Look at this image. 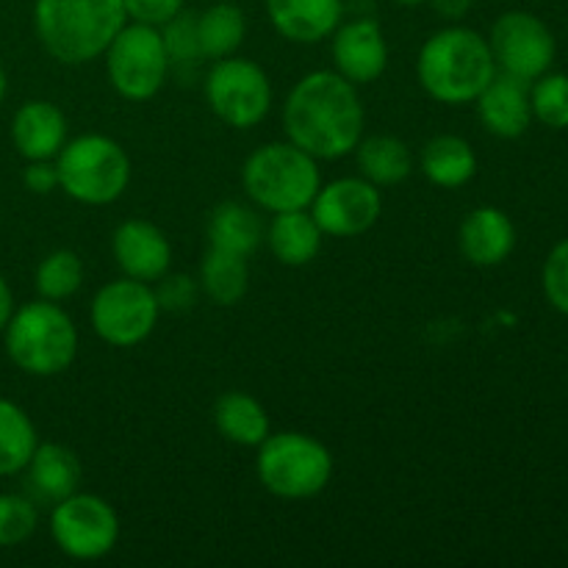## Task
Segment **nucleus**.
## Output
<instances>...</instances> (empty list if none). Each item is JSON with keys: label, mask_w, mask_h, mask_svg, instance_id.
I'll return each instance as SVG.
<instances>
[{"label": "nucleus", "mask_w": 568, "mask_h": 568, "mask_svg": "<svg viewBox=\"0 0 568 568\" xmlns=\"http://www.w3.org/2000/svg\"><path fill=\"white\" fill-rule=\"evenodd\" d=\"M364 122L358 87L336 70L303 75L283 103L286 139L316 161H336L353 153L364 136Z\"/></svg>", "instance_id": "f257e3e1"}, {"label": "nucleus", "mask_w": 568, "mask_h": 568, "mask_svg": "<svg viewBox=\"0 0 568 568\" xmlns=\"http://www.w3.org/2000/svg\"><path fill=\"white\" fill-rule=\"evenodd\" d=\"M497 72L488 37L460 22L430 33L416 59L422 89L444 105L475 103Z\"/></svg>", "instance_id": "f03ea898"}, {"label": "nucleus", "mask_w": 568, "mask_h": 568, "mask_svg": "<svg viewBox=\"0 0 568 568\" xmlns=\"http://www.w3.org/2000/svg\"><path fill=\"white\" fill-rule=\"evenodd\" d=\"M128 22L122 0H33V31L50 59L81 67L100 59Z\"/></svg>", "instance_id": "7ed1b4c3"}, {"label": "nucleus", "mask_w": 568, "mask_h": 568, "mask_svg": "<svg viewBox=\"0 0 568 568\" xmlns=\"http://www.w3.org/2000/svg\"><path fill=\"white\" fill-rule=\"evenodd\" d=\"M78 327L53 300H31L11 314L3 347L11 364L31 377H55L78 358Z\"/></svg>", "instance_id": "20e7f679"}, {"label": "nucleus", "mask_w": 568, "mask_h": 568, "mask_svg": "<svg viewBox=\"0 0 568 568\" xmlns=\"http://www.w3.org/2000/svg\"><path fill=\"white\" fill-rule=\"evenodd\" d=\"M242 186L247 197L270 214L308 209L322 186L320 161L288 139L261 144L244 161Z\"/></svg>", "instance_id": "39448f33"}, {"label": "nucleus", "mask_w": 568, "mask_h": 568, "mask_svg": "<svg viewBox=\"0 0 568 568\" xmlns=\"http://www.w3.org/2000/svg\"><path fill=\"white\" fill-rule=\"evenodd\" d=\"M255 449V475L261 486L286 503L320 497L333 477L331 449L308 433H270Z\"/></svg>", "instance_id": "423d86ee"}, {"label": "nucleus", "mask_w": 568, "mask_h": 568, "mask_svg": "<svg viewBox=\"0 0 568 568\" xmlns=\"http://www.w3.org/2000/svg\"><path fill=\"white\" fill-rule=\"evenodd\" d=\"M59 189L81 205H111L131 186V159L116 139L83 133L55 155Z\"/></svg>", "instance_id": "0eeeda50"}, {"label": "nucleus", "mask_w": 568, "mask_h": 568, "mask_svg": "<svg viewBox=\"0 0 568 568\" xmlns=\"http://www.w3.org/2000/svg\"><path fill=\"white\" fill-rule=\"evenodd\" d=\"M105 72L120 98L144 103L164 89L172 61L161 28L131 22L120 28L105 48Z\"/></svg>", "instance_id": "6e6552de"}, {"label": "nucleus", "mask_w": 568, "mask_h": 568, "mask_svg": "<svg viewBox=\"0 0 568 568\" xmlns=\"http://www.w3.org/2000/svg\"><path fill=\"white\" fill-rule=\"evenodd\" d=\"M205 103L227 128L250 131L261 125L272 109V81L261 64L242 55L216 59L205 75Z\"/></svg>", "instance_id": "1a4fd4ad"}, {"label": "nucleus", "mask_w": 568, "mask_h": 568, "mask_svg": "<svg viewBox=\"0 0 568 568\" xmlns=\"http://www.w3.org/2000/svg\"><path fill=\"white\" fill-rule=\"evenodd\" d=\"M161 316L155 288L133 277H116L98 288L89 305V322L109 347H136L155 331Z\"/></svg>", "instance_id": "9d476101"}, {"label": "nucleus", "mask_w": 568, "mask_h": 568, "mask_svg": "<svg viewBox=\"0 0 568 568\" xmlns=\"http://www.w3.org/2000/svg\"><path fill=\"white\" fill-rule=\"evenodd\" d=\"M50 538L70 560H100L120 541V516L98 494L75 491L50 510Z\"/></svg>", "instance_id": "9b49d317"}, {"label": "nucleus", "mask_w": 568, "mask_h": 568, "mask_svg": "<svg viewBox=\"0 0 568 568\" xmlns=\"http://www.w3.org/2000/svg\"><path fill=\"white\" fill-rule=\"evenodd\" d=\"M488 48H491L499 72L525 83H532L544 72H549L555 53H558V44H555L547 22L521 9L505 11L494 20Z\"/></svg>", "instance_id": "f8f14e48"}, {"label": "nucleus", "mask_w": 568, "mask_h": 568, "mask_svg": "<svg viewBox=\"0 0 568 568\" xmlns=\"http://www.w3.org/2000/svg\"><path fill=\"white\" fill-rule=\"evenodd\" d=\"M308 211L325 236L355 239L377 225L383 214V197L381 189L366 178H336L322 183Z\"/></svg>", "instance_id": "ddd939ff"}, {"label": "nucleus", "mask_w": 568, "mask_h": 568, "mask_svg": "<svg viewBox=\"0 0 568 568\" xmlns=\"http://www.w3.org/2000/svg\"><path fill=\"white\" fill-rule=\"evenodd\" d=\"M331 55L336 72L355 87L375 83L388 67V42L381 22L372 17H355L331 33Z\"/></svg>", "instance_id": "4468645a"}, {"label": "nucleus", "mask_w": 568, "mask_h": 568, "mask_svg": "<svg viewBox=\"0 0 568 568\" xmlns=\"http://www.w3.org/2000/svg\"><path fill=\"white\" fill-rule=\"evenodd\" d=\"M111 253L125 277L155 283L170 272L172 244L159 225L148 220H125L111 236Z\"/></svg>", "instance_id": "2eb2a0df"}, {"label": "nucleus", "mask_w": 568, "mask_h": 568, "mask_svg": "<svg viewBox=\"0 0 568 568\" xmlns=\"http://www.w3.org/2000/svg\"><path fill=\"white\" fill-rule=\"evenodd\" d=\"M458 247L469 264L483 270L505 264L516 247L514 220L497 205L471 209L458 227Z\"/></svg>", "instance_id": "dca6fc26"}, {"label": "nucleus", "mask_w": 568, "mask_h": 568, "mask_svg": "<svg viewBox=\"0 0 568 568\" xmlns=\"http://www.w3.org/2000/svg\"><path fill=\"white\" fill-rule=\"evenodd\" d=\"M266 17L283 39L320 44L342 26L344 0H264Z\"/></svg>", "instance_id": "f3484780"}, {"label": "nucleus", "mask_w": 568, "mask_h": 568, "mask_svg": "<svg viewBox=\"0 0 568 568\" xmlns=\"http://www.w3.org/2000/svg\"><path fill=\"white\" fill-rule=\"evenodd\" d=\"M483 128L499 139L525 136L532 122L530 87L514 75L497 72L475 100Z\"/></svg>", "instance_id": "a211bd4d"}, {"label": "nucleus", "mask_w": 568, "mask_h": 568, "mask_svg": "<svg viewBox=\"0 0 568 568\" xmlns=\"http://www.w3.org/2000/svg\"><path fill=\"white\" fill-rule=\"evenodd\" d=\"M11 144L26 161L55 159L67 144V116L50 100H26L11 116Z\"/></svg>", "instance_id": "6ab92c4d"}, {"label": "nucleus", "mask_w": 568, "mask_h": 568, "mask_svg": "<svg viewBox=\"0 0 568 568\" xmlns=\"http://www.w3.org/2000/svg\"><path fill=\"white\" fill-rule=\"evenodd\" d=\"M28 494L33 503L50 505L81 491L83 466L70 447L55 442H39L26 466Z\"/></svg>", "instance_id": "aec40b11"}, {"label": "nucleus", "mask_w": 568, "mask_h": 568, "mask_svg": "<svg viewBox=\"0 0 568 568\" xmlns=\"http://www.w3.org/2000/svg\"><path fill=\"white\" fill-rule=\"evenodd\" d=\"M264 242L277 264L283 266H308L320 255L325 233L316 225L308 209L281 211L272 214L270 227L264 233Z\"/></svg>", "instance_id": "412c9836"}, {"label": "nucleus", "mask_w": 568, "mask_h": 568, "mask_svg": "<svg viewBox=\"0 0 568 568\" xmlns=\"http://www.w3.org/2000/svg\"><path fill=\"white\" fill-rule=\"evenodd\" d=\"M419 170L433 186L460 189L477 175V153L464 136L438 133L422 148Z\"/></svg>", "instance_id": "4be33fe9"}, {"label": "nucleus", "mask_w": 568, "mask_h": 568, "mask_svg": "<svg viewBox=\"0 0 568 568\" xmlns=\"http://www.w3.org/2000/svg\"><path fill=\"white\" fill-rule=\"evenodd\" d=\"M205 233H209V247L227 250V253L250 258L261 247L266 231L253 205L239 203V200H225V203H220L211 211Z\"/></svg>", "instance_id": "5701e85b"}, {"label": "nucleus", "mask_w": 568, "mask_h": 568, "mask_svg": "<svg viewBox=\"0 0 568 568\" xmlns=\"http://www.w3.org/2000/svg\"><path fill=\"white\" fill-rule=\"evenodd\" d=\"M358 161L361 178L381 186H397L414 172V153L408 144L392 133H375V136H361L358 148L353 150Z\"/></svg>", "instance_id": "b1692460"}, {"label": "nucleus", "mask_w": 568, "mask_h": 568, "mask_svg": "<svg viewBox=\"0 0 568 568\" xmlns=\"http://www.w3.org/2000/svg\"><path fill=\"white\" fill-rule=\"evenodd\" d=\"M214 425L236 447H258L270 436V414L247 392H225L214 403Z\"/></svg>", "instance_id": "393cba45"}, {"label": "nucleus", "mask_w": 568, "mask_h": 568, "mask_svg": "<svg viewBox=\"0 0 568 568\" xmlns=\"http://www.w3.org/2000/svg\"><path fill=\"white\" fill-rule=\"evenodd\" d=\"M247 37V17L236 3L214 0L197 17V39L203 59H227L236 55Z\"/></svg>", "instance_id": "a878e982"}, {"label": "nucleus", "mask_w": 568, "mask_h": 568, "mask_svg": "<svg viewBox=\"0 0 568 568\" xmlns=\"http://www.w3.org/2000/svg\"><path fill=\"white\" fill-rule=\"evenodd\" d=\"M200 288L214 305L231 308L242 303L250 288V266L247 258L227 250L209 247L200 264Z\"/></svg>", "instance_id": "bb28decb"}, {"label": "nucleus", "mask_w": 568, "mask_h": 568, "mask_svg": "<svg viewBox=\"0 0 568 568\" xmlns=\"http://www.w3.org/2000/svg\"><path fill=\"white\" fill-rule=\"evenodd\" d=\"M37 447L39 433L26 408L0 397V477H14L26 471Z\"/></svg>", "instance_id": "cd10ccee"}, {"label": "nucleus", "mask_w": 568, "mask_h": 568, "mask_svg": "<svg viewBox=\"0 0 568 568\" xmlns=\"http://www.w3.org/2000/svg\"><path fill=\"white\" fill-rule=\"evenodd\" d=\"M33 286H37L39 297L53 300V303L75 297L78 288L83 286V261L67 247L53 250L39 261Z\"/></svg>", "instance_id": "c85d7f7f"}, {"label": "nucleus", "mask_w": 568, "mask_h": 568, "mask_svg": "<svg viewBox=\"0 0 568 568\" xmlns=\"http://www.w3.org/2000/svg\"><path fill=\"white\" fill-rule=\"evenodd\" d=\"M532 120L552 131L568 128V75L566 72H544L530 87Z\"/></svg>", "instance_id": "c756f323"}, {"label": "nucleus", "mask_w": 568, "mask_h": 568, "mask_svg": "<svg viewBox=\"0 0 568 568\" xmlns=\"http://www.w3.org/2000/svg\"><path fill=\"white\" fill-rule=\"evenodd\" d=\"M39 508L22 494H0V549L20 547L37 532Z\"/></svg>", "instance_id": "7c9ffc66"}, {"label": "nucleus", "mask_w": 568, "mask_h": 568, "mask_svg": "<svg viewBox=\"0 0 568 568\" xmlns=\"http://www.w3.org/2000/svg\"><path fill=\"white\" fill-rule=\"evenodd\" d=\"M161 37H164L172 64H192V61L203 59L197 39V17L189 14V11H181L166 26H161Z\"/></svg>", "instance_id": "2f4dec72"}, {"label": "nucleus", "mask_w": 568, "mask_h": 568, "mask_svg": "<svg viewBox=\"0 0 568 568\" xmlns=\"http://www.w3.org/2000/svg\"><path fill=\"white\" fill-rule=\"evenodd\" d=\"M541 286L547 303L552 305L555 311L568 316V239H564V242H558L549 250L541 270Z\"/></svg>", "instance_id": "473e14b6"}, {"label": "nucleus", "mask_w": 568, "mask_h": 568, "mask_svg": "<svg viewBox=\"0 0 568 568\" xmlns=\"http://www.w3.org/2000/svg\"><path fill=\"white\" fill-rule=\"evenodd\" d=\"M186 0H122L125 14L131 22H142V26L161 28L183 11Z\"/></svg>", "instance_id": "72a5a7b5"}, {"label": "nucleus", "mask_w": 568, "mask_h": 568, "mask_svg": "<svg viewBox=\"0 0 568 568\" xmlns=\"http://www.w3.org/2000/svg\"><path fill=\"white\" fill-rule=\"evenodd\" d=\"M155 297H159L161 311H186L197 300V283L189 275H170L166 272L155 288Z\"/></svg>", "instance_id": "f704fd0d"}, {"label": "nucleus", "mask_w": 568, "mask_h": 568, "mask_svg": "<svg viewBox=\"0 0 568 568\" xmlns=\"http://www.w3.org/2000/svg\"><path fill=\"white\" fill-rule=\"evenodd\" d=\"M22 183H26L28 192L33 194L55 192V189H59V170H55V161H28L26 172H22Z\"/></svg>", "instance_id": "c9c22d12"}, {"label": "nucleus", "mask_w": 568, "mask_h": 568, "mask_svg": "<svg viewBox=\"0 0 568 568\" xmlns=\"http://www.w3.org/2000/svg\"><path fill=\"white\" fill-rule=\"evenodd\" d=\"M427 6H433V11L444 20L460 22L471 11L475 0H427Z\"/></svg>", "instance_id": "e433bc0d"}, {"label": "nucleus", "mask_w": 568, "mask_h": 568, "mask_svg": "<svg viewBox=\"0 0 568 568\" xmlns=\"http://www.w3.org/2000/svg\"><path fill=\"white\" fill-rule=\"evenodd\" d=\"M14 294H11V286L9 281H6L3 275H0V333L6 331V325H9L11 314H14Z\"/></svg>", "instance_id": "4c0bfd02"}, {"label": "nucleus", "mask_w": 568, "mask_h": 568, "mask_svg": "<svg viewBox=\"0 0 568 568\" xmlns=\"http://www.w3.org/2000/svg\"><path fill=\"white\" fill-rule=\"evenodd\" d=\"M6 92H9V78H6V70L0 67V103H3Z\"/></svg>", "instance_id": "58836bf2"}, {"label": "nucleus", "mask_w": 568, "mask_h": 568, "mask_svg": "<svg viewBox=\"0 0 568 568\" xmlns=\"http://www.w3.org/2000/svg\"><path fill=\"white\" fill-rule=\"evenodd\" d=\"M394 3H397V6H408V9H410V6H425L427 0H394Z\"/></svg>", "instance_id": "ea45409f"}, {"label": "nucleus", "mask_w": 568, "mask_h": 568, "mask_svg": "<svg viewBox=\"0 0 568 568\" xmlns=\"http://www.w3.org/2000/svg\"><path fill=\"white\" fill-rule=\"evenodd\" d=\"M203 3H214V0H203Z\"/></svg>", "instance_id": "a19ab883"}]
</instances>
